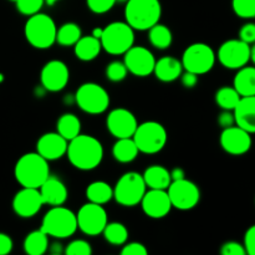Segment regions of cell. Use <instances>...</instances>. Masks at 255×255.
Listing matches in <instances>:
<instances>
[{
	"mask_svg": "<svg viewBox=\"0 0 255 255\" xmlns=\"http://www.w3.org/2000/svg\"><path fill=\"white\" fill-rule=\"evenodd\" d=\"M66 154L75 168L80 171H92L101 164L104 147L94 136L80 133L69 141Z\"/></svg>",
	"mask_w": 255,
	"mask_h": 255,
	"instance_id": "1",
	"label": "cell"
},
{
	"mask_svg": "<svg viewBox=\"0 0 255 255\" xmlns=\"http://www.w3.org/2000/svg\"><path fill=\"white\" fill-rule=\"evenodd\" d=\"M14 176L21 187L39 188L50 177L49 161L37 152L22 154L15 164Z\"/></svg>",
	"mask_w": 255,
	"mask_h": 255,
	"instance_id": "2",
	"label": "cell"
},
{
	"mask_svg": "<svg viewBox=\"0 0 255 255\" xmlns=\"http://www.w3.org/2000/svg\"><path fill=\"white\" fill-rule=\"evenodd\" d=\"M125 7L126 22L137 31H146L159 22L162 6L159 0H127Z\"/></svg>",
	"mask_w": 255,
	"mask_h": 255,
	"instance_id": "3",
	"label": "cell"
},
{
	"mask_svg": "<svg viewBox=\"0 0 255 255\" xmlns=\"http://www.w3.org/2000/svg\"><path fill=\"white\" fill-rule=\"evenodd\" d=\"M57 26L50 15L37 12L25 22L24 34L27 42L35 49L45 50L56 42Z\"/></svg>",
	"mask_w": 255,
	"mask_h": 255,
	"instance_id": "4",
	"label": "cell"
},
{
	"mask_svg": "<svg viewBox=\"0 0 255 255\" xmlns=\"http://www.w3.org/2000/svg\"><path fill=\"white\" fill-rule=\"evenodd\" d=\"M40 229L52 238H69L77 231L76 214L66 207H51L42 218Z\"/></svg>",
	"mask_w": 255,
	"mask_h": 255,
	"instance_id": "5",
	"label": "cell"
},
{
	"mask_svg": "<svg viewBox=\"0 0 255 255\" xmlns=\"http://www.w3.org/2000/svg\"><path fill=\"white\" fill-rule=\"evenodd\" d=\"M100 41L109 54L124 55L134 45V30L126 21H114L104 27Z\"/></svg>",
	"mask_w": 255,
	"mask_h": 255,
	"instance_id": "6",
	"label": "cell"
},
{
	"mask_svg": "<svg viewBox=\"0 0 255 255\" xmlns=\"http://www.w3.org/2000/svg\"><path fill=\"white\" fill-rule=\"evenodd\" d=\"M132 138L136 142L139 152L154 154L166 147L168 134L164 126H162L159 122L146 121L143 124H138Z\"/></svg>",
	"mask_w": 255,
	"mask_h": 255,
	"instance_id": "7",
	"label": "cell"
},
{
	"mask_svg": "<svg viewBox=\"0 0 255 255\" xmlns=\"http://www.w3.org/2000/svg\"><path fill=\"white\" fill-rule=\"evenodd\" d=\"M147 186L143 176L137 172H126L120 177L114 188V198L122 207H134L141 203Z\"/></svg>",
	"mask_w": 255,
	"mask_h": 255,
	"instance_id": "8",
	"label": "cell"
},
{
	"mask_svg": "<svg viewBox=\"0 0 255 255\" xmlns=\"http://www.w3.org/2000/svg\"><path fill=\"white\" fill-rule=\"evenodd\" d=\"M217 55L214 50L204 42H194L189 45L182 55L183 70L196 75L208 74L216 64Z\"/></svg>",
	"mask_w": 255,
	"mask_h": 255,
	"instance_id": "9",
	"label": "cell"
},
{
	"mask_svg": "<svg viewBox=\"0 0 255 255\" xmlns=\"http://www.w3.org/2000/svg\"><path fill=\"white\" fill-rule=\"evenodd\" d=\"M75 100L80 109L90 115L104 114L110 106V95L96 82H85L77 89Z\"/></svg>",
	"mask_w": 255,
	"mask_h": 255,
	"instance_id": "10",
	"label": "cell"
},
{
	"mask_svg": "<svg viewBox=\"0 0 255 255\" xmlns=\"http://www.w3.org/2000/svg\"><path fill=\"white\" fill-rule=\"evenodd\" d=\"M77 218V228L84 234L90 237L99 236L102 234L105 227L109 223L107 218V212L105 211L101 204L89 203L84 204L79 209L76 214Z\"/></svg>",
	"mask_w": 255,
	"mask_h": 255,
	"instance_id": "11",
	"label": "cell"
},
{
	"mask_svg": "<svg viewBox=\"0 0 255 255\" xmlns=\"http://www.w3.org/2000/svg\"><path fill=\"white\" fill-rule=\"evenodd\" d=\"M169 199L173 208L179 211H189L198 206L201 199V191L194 182L183 178L172 181L167 188Z\"/></svg>",
	"mask_w": 255,
	"mask_h": 255,
	"instance_id": "12",
	"label": "cell"
},
{
	"mask_svg": "<svg viewBox=\"0 0 255 255\" xmlns=\"http://www.w3.org/2000/svg\"><path fill=\"white\" fill-rule=\"evenodd\" d=\"M217 59L226 69L239 70L251 61V45L241 39H231L219 46Z\"/></svg>",
	"mask_w": 255,
	"mask_h": 255,
	"instance_id": "13",
	"label": "cell"
},
{
	"mask_svg": "<svg viewBox=\"0 0 255 255\" xmlns=\"http://www.w3.org/2000/svg\"><path fill=\"white\" fill-rule=\"evenodd\" d=\"M124 62L128 72L138 77H146L153 74L156 59L147 47L133 45L124 54Z\"/></svg>",
	"mask_w": 255,
	"mask_h": 255,
	"instance_id": "14",
	"label": "cell"
},
{
	"mask_svg": "<svg viewBox=\"0 0 255 255\" xmlns=\"http://www.w3.org/2000/svg\"><path fill=\"white\" fill-rule=\"evenodd\" d=\"M70 80L69 66L61 60H51L44 65L40 74L42 87L50 92H59L67 86Z\"/></svg>",
	"mask_w": 255,
	"mask_h": 255,
	"instance_id": "15",
	"label": "cell"
},
{
	"mask_svg": "<svg viewBox=\"0 0 255 255\" xmlns=\"http://www.w3.org/2000/svg\"><path fill=\"white\" fill-rule=\"evenodd\" d=\"M106 126L115 138H127L133 136L138 122L129 110L119 107L107 115Z\"/></svg>",
	"mask_w": 255,
	"mask_h": 255,
	"instance_id": "16",
	"label": "cell"
},
{
	"mask_svg": "<svg viewBox=\"0 0 255 255\" xmlns=\"http://www.w3.org/2000/svg\"><path fill=\"white\" fill-rule=\"evenodd\" d=\"M219 142H221L222 148L227 153L232 156H242L251 149L252 136L242 127L233 125V126L223 128Z\"/></svg>",
	"mask_w": 255,
	"mask_h": 255,
	"instance_id": "17",
	"label": "cell"
},
{
	"mask_svg": "<svg viewBox=\"0 0 255 255\" xmlns=\"http://www.w3.org/2000/svg\"><path fill=\"white\" fill-rule=\"evenodd\" d=\"M42 206H44V201H42L39 188L22 187L12 199V209L15 214L21 218H31L36 216Z\"/></svg>",
	"mask_w": 255,
	"mask_h": 255,
	"instance_id": "18",
	"label": "cell"
},
{
	"mask_svg": "<svg viewBox=\"0 0 255 255\" xmlns=\"http://www.w3.org/2000/svg\"><path fill=\"white\" fill-rule=\"evenodd\" d=\"M141 207L147 217L153 219H161L168 216L173 208L167 189H149L146 191L141 201Z\"/></svg>",
	"mask_w": 255,
	"mask_h": 255,
	"instance_id": "19",
	"label": "cell"
},
{
	"mask_svg": "<svg viewBox=\"0 0 255 255\" xmlns=\"http://www.w3.org/2000/svg\"><path fill=\"white\" fill-rule=\"evenodd\" d=\"M69 141L57 132L44 133L36 142V152L46 161H56L64 157L67 151Z\"/></svg>",
	"mask_w": 255,
	"mask_h": 255,
	"instance_id": "20",
	"label": "cell"
},
{
	"mask_svg": "<svg viewBox=\"0 0 255 255\" xmlns=\"http://www.w3.org/2000/svg\"><path fill=\"white\" fill-rule=\"evenodd\" d=\"M39 191L42 197V201H44V204L51 207L62 206L67 201V197H69L66 186L56 177H49L39 187Z\"/></svg>",
	"mask_w": 255,
	"mask_h": 255,
	"instance_id": "21",
	"label": "cell"
},
{
	"mask_svg": "<svg viewBox=\"0 0 255 255\" xmlns=\"http://www.w3.org/2000/svg\"><path fill=\"white\" fill-rule=\"evenodd\" d=\"M237 126L249 133H255V96L242 97L233 110Z\"/></svg>",
	"mask_w": 255,
	"mask_h": 255,
	"instance_id": "22",
	"label": "cell"
},
{
	"mask_svg": "<svg viewBox=\"0 0 255 255\" xmlns=\"http://www.w3.org/2000/svg\"><path fill=\"white\" fill-rule=\"evenodd\" d=\"M183 72L181 60L173 56H163L156 60L153 74L162 82H173L179 79Z\"/></svg>",
	"mask_w": 255,
	"mask_h": 255,
	"instance_id": "23",
	"label": "cell"
},
{
	"mask_svg": "<svg viewBox=\"0 0 255 255\" xmlns=\"http://www.w3.org/2000/svg\"><path fill=\"white\" fill-rule=\"evenodd\" d=\"M142 176L149 189H167L172 182L171 172L161 164L149 166Z\"/></svg>",
	"mask_w": 255,
	"mask_h": 255,
	"instance_id": "24",
	"label": "cell"
},
{
	"mask_svg": "<svg viewBox=\"0 0 255 255\" xmlns=\"http://www.w3.org/2000/svg\"><path fill=\"white\" fill-rule=\"evenodd\" d=\"M101 50V41L92 35L81 36L79 41L74 45L75 55L81 61H92L99 56Z\"/></svg>",
	"mask_w": 255,
	"mask_h": 255,
	"instance_id": "25",
	"label": "cell"
},
{
	"mask_svg": "<svg viewBox=\"0 0 255 255\" xmlns=\"http://www.w3.org/2000/svg\"><path fill=\"white\" fill-rule=\"evenodd\" d=\"M233 87L242 97L255 96V66H243L238 70Z\"/></svg>",
	"mask_w": 255,
	"mask_h": 255,
	"instance_id": "26",
	"label": "cell"
},
{
	"mask_svg": "<svg viewBox=\"0 0 255 255\" xmlns=\"http://www.w3.org/2000/svg\"><path fill=\"white\" fill-rule=\"evenodd\" d=\"M138 147L132 137L117 138L112 147V156L120 163H131L138 157Z\"/></svg>",
	"mask_w": 255,
	"mask_h": 255,
	"instance_id": "27",
	"label": "cell"
},
{
	"mask_svg": "<svg viewBox=\"0 0 255 255\" xmlns=\"http://www.w3.org/2000/svg\"><path fill=\"white\" fill-rule=\"evenodd\" d=\"M56 132L66 141H71L81 133V121L74 114H64L56 122Z\"/></svg>",
	"mask_w": 255,
	"mask_h": 255,
	"instance_id": "28",
	"label": "cell"
},
{
	"mask_svg": "<svg viewBox=\"0 0 255 255\" xmlns=\"http://www.w3.org/2000/svg\"><path fill=\"white\" fill-rule=\"evenodd\" d=\"M86 197L91 203L104 206L114 198V188L107 182L95 181L87 186Z\"/></svg>",
	"mask_w": 255,
	"mask_h": 255,
	"instance_id": "29",
	"label": "cell"
},
{
	"mask_svg": "<svg viewBox=\"0 0 255 255\" xmlns=\"http://www.w3.org/2000/svg\"><path fill=\"white\" fill-rule=\"evenodd\" d=\"M24 251L29 255H42L49 249V236L39 229L30 232L24 239Z\"/></svg>",
	"mask_w": 255,
	"mask_h": 255,
	"instance_id": "30",
	"label": "cell"
},
{
	"mask_svg": "<svg viewBox=\"0 0 255 255\" xmlns=\"http://www.w3.org/2000/svg\"><path fill=\"white\" fill-rule=\"evenodd\" d=\"M148 40L153 47L158 50L168 49L173 41V35L171 29L163 24L157 22L148 29Z\"/></svg>",
	"mask_w": 255,
	"mask_h": 255,
	"instance_id": "31",
	"label": "cell"
},
{
	"mask_svg": "<svg viewBox=\"0 0 255 255\" xmlns=\"http://www.w3.org/2000/svg\"><path fill=\"white\" fill-rule=\"evenodd\" d=\"M82 36L81 27L76 22H65L57 29L56 42L61 46H74Z\"/></svg>",
	"mask_w": 255,
	"mask_h": 255,
	"instance_id": "32",
	"label": "cell"
},
{
	"mask_svg": "<svg viewBox=\"0 0 255 255\" xmlns=\"http://www.w3.org/2000/svg\"><path fill=\"white\" fill-rule=\"evenodd\" d=\"M102 234H104V238L112 246H124L128 239V231L125 224L119 223V222L107 223Z\"/></svg>",
	"mask_w": 255,
	"mask_h": 255,
	"instance_id": "33",
	"label": "cell"
},
{
	"mask_svg": "<svg viewBox=\"0 0 255 255\" xmlns=\"http://www.w3.org/2000/svg\"><path fill=\"white\" fill-rule=\"evenodd\" d=\"M242 96L233 86H223L216 92V102L222 110L233 111Z\"/></svg>",
	"mask_w": 255,
	"mask_h": 255,
	"instance_id": "34",
	"label": "cell"
},
{
	"mask_svg": "<svg viewBox=\"0 0 255 255\" xmlns=\"http://www.w3.org/2000/svg\"><path fill=\"white\" fill-rule=\"evenodd\" d=\"M232 7L237 16L242 19L255 17V0H232Z\"/></svg>",
	"mask_w": 255,
	"mask_h": 255,
	"instance_id": "35",
	"label": "cell"
},
{
	"mask_svg": "<svg viewBox=\"0 0 255 255\" xmlns=\"http://www.w3.org/2000/svg\"><path fill=\"white\" fill-rule=\"evenodd\" d=\"M128 70L124 61H112L106 67V77L112 82H121L126 79Z\"/></svg>",
	"mask_w": 255,
	"mask_h": 255,
	"instance_id": "36",
	"label": "cell"
},
{
	"mask_svg": "<svg viewBox=\"0 0 255 255\" xmlns=\"http://www.w3.org/2000/svg\"><path fill=\"white\" fill-rule=\"evenodd\" d=\"M16 9L20 14L31 16L37 14L42 9L45 4V0H16Z\"/></svg>",
	"mask_w": 255,
	"mask_h": 255,
	"instance_id": "37",
	"label": "cell"
},
{
	"mask_svg": "<svg viewBox=\"0 0 255 255\" xmlns=\"http://www.w3.org/2000/svg\"><path fill=\"white\" fill-rule=\"evenodd\" d=\"M65 253L67 255H91L92 248L89 242L84 241V239H76L67 244Z\"/></svg>",
	"mask_w": 255,
	"mask_h": 255,
	"instance_id": "38",
	"label": "cell"
},
{
	"mask_svg": "<svg viewBox=\"0 0 255 255\" xmlns=\"http://www.w3.org/2000/svg\"><path fill=\"white\" fill-rule=\"evenodd\" d=\"M87 7L95 14H105L116 4V0H86Z\"/></svg>",
	"mask_w": 255,
	"mask_h": 255,
	"instance_id": "39",
	"label": "cell"
},
{
	"mask_svg": "<svg viewBox=\"0 0 255 255\" xmlns=\"http://www.w3.org/2000/svg\"><path fill=\"white\" fill-rule=\"evenodd\" d=\"M122 255H148V251L146 247L138 242H131V243H125L124 248L121 251Z\"/></svg>",
	"mask_w": 255,
	"mask_h": 255,
	"instance_id": "40",
	"label": "cell"
},
{
	"mask_svg": "<svg viewBox=\"0 0 255 255\" xmlns=\"http://www.w3.org/2000/svg\"><path fill=\"white\" fill-rule=\"evenodd\" d=\"M222 255H246V248L244 244L238 243V242H227L221 248Z\"/></svg>",
	"mask_w": 255,
	"mask_h": 255,
	"instance_id": "41",
	"label": "cell"
},
{
	"mask_svg": "<svg viewBox=\"0 0 255 255\" xmlns=\"http://www.w3.org/2000/svg\"><path fill=\"white\" fill-rule=\"evenodd\" d=\"M239 39L249 45L254 44L255 42V24H253V22L244 24L243 26L241 27V30H239Z\"/></svg>",
	"mask_w": 255,
	"mask_h": 255,
	"instance_id": "42",
	"label": "cell"
},
{
	"mask_svg": "<svg viewBox=\"0 0 255 255\" xmlns=\"http://www.w3.org/2000/svg\"><path fill=\"white\" fill-rule=\"evenodd\" d=\"M244 248H246L247 254L255 255V224L252 226L244 236Z\"/></svg>",
	"mask_w": 255,
	"mask_h": 255,
	"instance_id": "43",
	"label": "cell"
},
{
	"mask_svg": "<svg viewBox=\"0 0 255 255\" xmlns=\"http://www.w3.org/2000/svg\"><path fill=\"white\" fill-rule=\"evenodd\" d=\"M181 82L186 89H193L198 84V75L184 70V72H182L181 75Z\"/></svg>",
	"mask_w": 255,
	"mask_h": 255,
	"instance_id": "44",
	"label": "cell"
},
{
	"mask_svg": "<svg viewBox=\"0 0 255 255\" xmlns=\"http://www.w3.org/2000/svg\"><path fill=\"white\" fill-rule=\"evenodd\" d=\"M218 124L222 128H227V127H231L233 125H236V119H234L233 111L223 110V112L218 116Z\"/></svg>",
	"mask_w": 255,
	"mask_h": 255,
	"instance_id": "45",
	"label": "cell"
},
{
	"mask_svg": "<svg viewBox=\"0 0 255 255\" xmlns=\"http://www.w3.org/2000/svg\"><path fill=\"white\" fill-rule=\"evenodd\" d=\"M12 239L7 234L0 233V255H6L12 251Z\"/></svg>",
	"mask_w": 255,
	"mask_h": 255,
	"instance_id": "46",
	"label": "cell"
},
{
	"mask_svg": "<svg viewBox=\"0 0 255 255\" xmlns=\"http://www.w3.org/2000/svg\"><path fill=\"white\" fill-rule=\"evenodd\" d=\"M171 172V178L172 181H178V179H183L186 178V173H184V171L182 168H179V167H177V168H173Z\"/></svg>",
	"mask_w": 255,
	"mask_h": 255,
	"instance_id": "47",
	"label": "cell"
},
{
	"mask_svg": "<svg viewBox=\"0 0 255 255\" xmlns=\"http://www.w3.org/2000/svg\"><path fill=\"white\" fill-rule=\"evenodd\" d=\"M102 31H104V27H96V29L92 30V36L97 37V39H100L102 35Z\"/></svg>",
	"mask_w": 255,
	"mask_h": 255,
	"instance_id": "48",
	"label": "cell"
},
{
	"mask_svg": "<svg viewBox=\"0 0 255 255\" xmlns=\"http://www.w3.org/2000/svg\"><path fill=\"white\" fill-rule=\"evenodd\" d=\"M251 60L255 66V42L253 44V46H251Z\"/></svg>",
	"mask_w": 255,
	"mask_h": 255,
	"instance_id": "49",
	"label": "cell"
},
{
	"mask_svg": "<svg viewBox=\"0 0 255 255\" xmlns=\"http://www.w3.org/2000/svg\"><path fill=\"white\" fill-rule=\"evenodd\" d=\"M60 1V0H45V2H46L47 5H54L55 2Z\"/></svg>",
	"mask_w": 255,
	"mask_h": 255,
	"instance_id": "50",
	"label": "cell"
},
{
	"mask_svg": "<svg viewBox=\"0 0 255 255\" xmlns=\"http://www.w3.org/2000/svg\"><path fill=\"white\" fill-rule=\"evenodd\" d=\"M2 80H4V76H2V75L0 74V82H2Z\"/></svg>",
	"mask_w": 255,
	"mask_h": 255,
	"instance_id": "51",
	"label": "cell"
},
{
	"mask_svg": "<svg viewBox=\"0 0 255 255\" xmlns=\"http://www.w3.org/2000/svg\"><path fill=\"white\" fill-rule=\"evenodd\" d=\"M116 1H127V0H116Z\"/></svg>",
	"mask_w": 255,
	"mask_h": 255,
	"instance_id": "52",
	"label": "cell"
},
{
	"mask_svg": "<svg viewBox=\"0 0 255 255\" xmlns=\"http://www.w3.org/2000/svg\"><path fill=\"white\" fill-rule=\"evenodd\" d=\"M10 1H14L15 2V1H16V0H10Z\"/></svg>",
	"mask_w": 255,
	"mask_h": 255,
	"instance_id": "53",
	"label": "cell"
}]
</instances>
